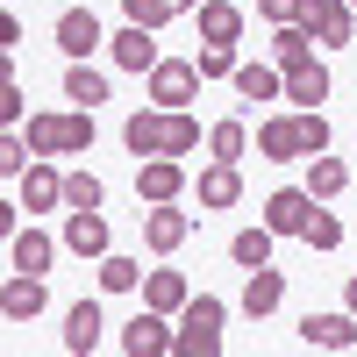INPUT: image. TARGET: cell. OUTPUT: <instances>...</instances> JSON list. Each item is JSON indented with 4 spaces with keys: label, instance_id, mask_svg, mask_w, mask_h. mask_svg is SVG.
Segmentation results:
<instances>
[{
    "label": "cell",
    "instance_id": "6da1fadb",
    "mask_svg": "<svg viewBox=\"0 0 357 357\" xmlns=\"http://www.w3.org/2000/svg\"><path fill=\"white\" fill-rule=\"evenodd\" d=\"M222 321H229V301L215 293H193L186 307H178V357H222Z\"/></svg>",
    "mask_w": 357,
    "mask_h": 357
},
{
    "label": "cell",
    "instance_id": "7a4b0ae2",
    "mask_svg": "<svg viewBox=\"0 0 357 357\" xmlns=\"http://www.w3.org/2000/svg\"><path fill=\"white\" fill-rule=\"evenodd\" d=\"M200 86H207V79H200L193 57H158V65L143 72V93H151V107H165V114H172V107H193Z\"/></svg>",
    "mask_w": 357,
    "mask_h": 357
},
{
    "label": "cell",
    "instance_id": "3957f363",
    "mask_svg": "<svg viewBox=\"0 0 357 357\" xmlns=\"http://www.w3.org/2000/svg\"><path fill=\"white\" fill-rule=\"evenodd\" d=\"M301 29H314L321 50H343L357 36V8L350 0H301Z\"/></svg>",
    "mask_w": 357,
    "mask_h": 357
},
{
    "label": "cell",
    "instance_id": "277c9868",
    "mask_svg": "<svg viewBox=\"0 0 357 357\" xmlns=\"http://www.w3.org/2000/svg\"><path fill=\"white\" fill-rule=\"evenodd\" d=\"M257 158L264 165H307V151H301V114H264V122H257Z\"/></svg>",
    "mask_w": 357,
    "mask_h": 357
},
{
    "label": "cell",
    "instance_id": "5b68a950",
    "mask_svg": "<svg viewBox=\"0 0 357 357\" xmlns=\"http://www.w3.org/2000/svg\"><path fill=\"white\" fill-rule=\"evenodd\" d=\"M107 57H114L122 72H136V79H143V72H151L158 57H165V50H158V29H143V22H122V29L107 36Z\"/></svg>",
    "mask_w": 357,
    "mask_h": 357
},
{
    "label": "cell",
    "instance_id": "8992f818",
    "mask_svg": "<svg viewBox=\"0 0 357 357\" xmlns=\"http://www.w3.org/2000/svg\"><path fill=\"white\" fill-rule=\"evenodd\" d=\"M15 200L29 207V215H57V207H65V172H57V165H29L22 178H15Z\"/></svg>",
    "mask_w": 357,
    "mask_h": 357
},
{
    "label": "cell",
    "instance_id": "52a82bcc",
    "mask_svg": "<svg viewBox=\"0 0 357 357\" xmlns=\"http://www.w3.org/2000/svg\"><path fill=\"white\" fill-rule=\"evenodd\" d=\"M186 236H193V215H186L178 200H158L151 215H143V243H151V257H172Z\"/></svg>",
    "mask_w": 357,
    "mask_h": 357
},
{
    "label": "cell",
    "instance_id": "ba28073f",
    "mask_svg": "<svg viewBox=\"0 0 357 357\" xmlns=\"http://www.w3.org/2000/svg\"><path fill=\"white\" fill-rule=\"evenodd\" d=\"M314 193L307 186H279L272 200H264V222H272V236H307V222H314Z\"/></svg>",
    "mask_w": 357,
    "mask_h": 357
},
{
    "label": "cell",
    "instance_id": "9c48e42d",
    "mask_svg": "<svg viewBox=\"0 0 357 357\" xmlns=\"http://www.w3.org/2000/svg\"><path fill=\"white\" fill-rule=\"evenodd\" d=\"M178 193H186V165H178V158H143V165H136V200H143V207L178 200Z\"/></svg>",
    "mask_w": 357,
    "mask_h": 357
},
{
    "label": "cell",
    "instance_id": "30bf717a",
    "mask_svg": "<svg viewBox=\"0 0 357 357\" xmlns=\"http://www.w3.org/2000/svg\"><path fill=\"white\" fill-rule=\"evenodd\" d=\"M65 250H72V257H107V250H114L100 207H72V215H65Z\"/></svg>",
    "mask_w": 357,
    "mask_h": 357
},
{
    "label": "cell",
    "instance_id": "8fae6325",
    "mask_svg": "<svg viewBox=\"0 0 357 357\" xmlns=\"http://www.w3.org/2000/svg\"><path fill=\"white\" fill-rule=\"evenodd\" d=\"M172 343H178V329H172V314H158V307H143L129 329H122V350L129 357H165Z\"/></svg>",
    "mask_w": 357,
    "mask_h": 357
},
{
    "label": "cell",
    "instance_id": "7c38bea8",
    "mask_svg": "<svg viewBox=\"0 0 357 357\" xmlns=\"http://www.w3.org/2000/svg\"><path fill=\"white\" fill-rule=\"evenodd\" d=\"M301 343H307V350H357V314H350V307L307 314V321H301Z\"/></svg>",
    "mask_w": 357,
    "mask_h": 357
},
{
    "label": "cell",
    "instance_id": "4fadbf2b",
    "mask_svg": "<svg viewBox=\"0 0 357 357\" xmlns=\"http://www.w3.org/2000/svg\"><path fill=\"white\" fill-rule=\"evenodd\" d=\"M43 272H15L8 286H0V314H8V329H22V321H36L43 314Z\"/></svg>",
    "mask_w": 357,
    "mask_h": 357
},
{
    "label": "cell",
    "instance_id": "5bb4252c",
    "mask_svg": "<svg viewBox=\"0 0 357 357\" xmlns=\"http://www.w3.org/2000/svg\"><path fill=\"white\" fill-rule=\"evenodd\" d=\"M57 50H65V57H93V50H107L100 15H93V8H65V15H57Z\"/></svg>",
    "mask_w": 357,
    "mask_h": 357
},
{
    "label": "cell",
    "instance_id": "9a60e30c",
    "mask_svg": "<svg viewBox=\"0 0 357 357\" xmlns=\"http://www.w3.org/2000/svg\"><path fill=\"white\" fill-rule=\"evenodd\" d=\"M236 200H243V165L207 158V172H200V207H207V215H222V207H236Z\"/></svg>",
    "mask_w": 357,
    "mask_h": 357
},
{
    "label": "cell",
    "instance_id": "2e32d148",
    "mask_svg": "<svg viewBox=\"0 0 357 357\" xmlns=\"http://www.w3.org/2000/svg\"><path fill=\"white\" fill-rule=\"evenodd\" d=\"M236 100H243V107H257V100H286V72L272 65V57H264V65H236Z\"/></svg>",
    "mask_w": 357,
    "mask_h": 357
},
{
    "label": "cell",
    "instance_id": "e0dca14e",
    "mask_svg": "<svg viewBox=\"0 0 357 357\" xmlns=\"http://www.w3.org/2000/svg\"><path fill=\"white\" fill-rule=\"evenodd\" d=\"M122 143H129V158H165V107H136L129 122H122Z\"/></svg>",
    "mask_w": 357,
    "mask_h": 357
},
{
    "label": "cell",
    "instance_id": "ac0fdd59",
    "mask_svg": "<svg viewBox=\"0 0 357 357\" xmlns=\"http://www.w3.org/2000/svg\"><path fill=\"white\" fill-rule=\"evenodd\" d=\"M200 43H243V8L236 0H200Z\"/></svg>",
    "mask_w": 357,
    "mask_h": 357
},
{
    "label": "cell",
    "instance_id": "d6986e66",
    "mask_svg": "<svg viewBox=\"0 0 357 357\" xmlns=\"http://www.w3.org/2000/svg\"><path fill=\"white\" fill-rule=\"evenodd\" d=\"M272 65H279V72H301V65H314V29H301V22H279V29H272Z\"/></svg>",
    "mask_w": 357,
    "mask_h": 357
},
{
    "label": "cell",
    "instance_id": "ffe728a7",
    "mask_svg": "<svg viewBox=\"0 0 357 357\" xmlns=\"http://www.w3.org/2000/svg\"><path fill=\"white\" fill-rule=\"evenodd\" d=\"M50 257H57V243H50L36 222L8 236V264H15V272H50Z\"/></svg>",
    "mask_w": 357,
    "mask_h": 357
},
{
    "label": "cell",
    "instance_id": "44dd1931",
    "mask_svg": "<svg viewBox=\"0 0 357 357\" xmlns=\"http://www.w3.org/2000/svg\"><path fill=\"white\" fill-rule=\"evenodd\" d=\"M286 301V272H272V264H257V272L243 279V314L250 321H264V314H272Z\"/></svg>",
    "mask_w": 357,
    "mask_h": 357
},
{
    "label": "cell",
    "instance_id": "7402d4cb",
    "mask_svg": "<svg viewBox=\"0 0 357 357\" xmlns=\"http://www.w3.org/2000/svg\"><path fill=\"white\" fill-rule=\"evenodd\" d=\"M29 151L36 158H72V114H29Z\"/></svg>",
    "mask_w": 357,
    "mask_h": 357
},
{
    "label": "cell",
    "instance_id": "603a6c76",
    "mask_svg": "<svg viewBox=\"0 0 357 357\" xmlns=\"http://www.w3.org/2000/svg\"><path fill=\"white\" fill-rule=\"evenodd\" d=\"M329 93H336V79H329L321 57H314V65H301V72H286V100H293V107H321Z\"/></svg>",
    "mask_w": 357,
    "mask_h": 357
},
{
    "label": "cell",
    "instance_id": "cb8c5ba5",
    "mask_svg": "<svg viewBox=\"0 0 357 357\" xmlns=\"http://www.w3.org/2000/svg\"><path fill=\"white\" fill-rule=\"evenodd\" d=\"M186 301H193L186 272H143V307H158V314H178Z\"/></svg>",
    "mask_w": 357,
    "mask_h": 357
},
{
    "label": "cell",
    "instance_id": "d4e9b609",
    "mask_svg": "<svg viewBox=\"0 0 357 357\" xmlns=\"http://www.w3.org/2000/svg\"><path fill=\"white\" fill-rule=\"evenodd\" d=\"M65 100L72 107H100L107 100V72H93V57H72L65 65Z\"/></svg>",
    "mask_w": 357,
    "mask_h": 357
},
{
    "label": "cell",
    "instance_id": "484cf974",
    "mask_svg": "<svg viewBox=\"0 0 357 357\" xmlns=\"http://www.w3.org/2000/svg\"><path fill=\"white\" fill-rule=\"evenodd\" d=\"M100 329H107V321H100V307H93V301H79V307L65 314V350H72V357L100 350Z\"/></svg>",
    "mask_w": 357,
    "mask_h": 357
},
{
    "label": "cell",
    "instance_id": "4316f807",
    "mask_svg": "<svg viewBox=\"0 0 357 357\" xmlns=\"http://www.w3.org/2000/svg\"><path fill=\"white\" fill-rule=\"evenodd\" d=\"M243 151H250V122H243V114H222V122L207 129V158H229V165H243Z\"/></svg>",
    "mask_w": 357,
    "mask_h": 357
},
{
    "label": "cell",
    "instance_id": "83f0119b",
    "mask_svg": "<svg viewBox=\"0 0 357 357\" xmlns=\"http://www.w3.org/2000/svg\"><path fill=\"white\" fill-rule=\"evenodd\" d=\"M272 243H279L272 222H257V229H236V236H229V257L243 264V272H257V264H272Z\"/></svg>",
    "mask_w": 357,
    "mask_h": 357
},
{
    "label": "cell",
    "instance_id": "f1b7e54d",
    "mask_svg": "<svg viewBox=\"0 0 357 357\" xmlns=\"http://www.w3.org/2000/svg\"><path fill=\"white\" fill-rule=\"evenodd\" d=\"M93 279H100V293H136L143 286V264L122 257V250H107V257H93Z\"/></svg>",
    "mask_w": 357,
    "mask_h": 357
},
{
    "label": "cell",
    "instance_id": "f546056e",
    "mask_svg": "<svg viewBox=\"0 0 357 357\" xmlns=\"http://www.w3.org/2000/svg\"><path fill=\"white\" fill-rule=\"evenodd\" d=\"M343 186H350V165H343V158H329V151L307 158V193H314V200H336Z\"/></svg>",
    "mask_w": 357,
    "mask_h": 357
},
{
    "label": "cell",
    "instance_id": "4dcf8cb0",
    "mask_svg": "<svg viewBox=\"0 0 357 357\" xmlns=\"http://www.w3.org/2000/svg\"><path fill=\"white\" fill-rule=\"evenodd\" d=\"M193 151H200V122L186 107H172L165 114V158H193Z\"/></svg>",
    "mask_w": 357,
    "mask_h": 357
},
{
    "label": "cell",
    "instance_id": "1f68e13d",
    "mask_svg": "<svg viewBox=\"0 0 357 357\" xmlns=\"http://www.w3.org/2000/svg\"><path fill=\"white\" fill-rule=\"evenodd\" d=\"M293 114H301V151H307V158H321V151H329V143H336L329 114H321V107H293Z\"/></svg>",
    "mask_w": 357,
    "mask_h": 357
},
{
    "label": "cell",
    "instance_id": "d6a6232c",
    "mask_svg": "<svg viewBox=\"0 0 357 357\" xmlns=\"http://www.w3.org/2000/svg\"><path fill=\"white\" fill-rule=\"evenodd\" d=\"M200 79H236V65H243V57H236V43H200Z\"/></svg>",
    "mask_w": 357,
    "mask_h": 357
},
{
    "label": "cell",
    "instance_id": "836d02e7",
    "mask_svg": "<svg viewBox=\"0 0 357 357\" xmlns=\"http://www.w3.org/2000/svg\"><path fill=\"white\" fill-rule=\"evenodd\" d=\"M301 243H307V250H336V243H343V222L329 215V200L314 207V222H307V236H301Z\"/></svg>",
    "mask_w": 357,
    "mask_h": 357
},
{
    "label": "cell",
    "instance_id": "e575fe53",
    "mask_svg": "<svg viewBox=\"0 0 357 357\" xmlns=\"http://www.w3.org/2000/svg\"><path fill=\"white\" fill-rule=\"evenodd\" d=\"M122 22H143V29H165V22H178V8H172V0H122Z\"/></svg>",
    "mask_w": 357,
    "mask_h": 357
},
{
    "label": "cell",
    "instance_id": "d590c367",
    "mask_svg": "<svg viewBox=\"0 0 357 357\" xmlns=\"http://www.w3.org/2000/svg\"><path fill=\"white\" fill-rule=\"evenodd\" d=\"M100 200H107V186L93 172H65V207H100Z\"/></svg>",
    "mask_w": 357,
    "mask_h": 357
},
{
    "label": "cell",
    "instance_id": "8d00e7d4",
    "mask_svg": "<svg viewBox=\"0 0 357 357\" xmlns=\"http://www.w3.org/2000/svg\"><path fill=\"white\" fill-rule=\"evenodd\" d=\"M93 151V107H72V158Z\"/></svg>",
    "mask_w": 357,
    "mask_h": 357
},
{
    "label": "cell",
    "instance_id": "74e56055",
    "mask_svg": "<svg viewBox=\"0 0 357 357\" xmlns=\"http://www.w3.org/2000/svg\"><path fill=\"white\" fill-rule=\"evenodd\" d=\"M257 15L272 22V29H279V22H301V0H257Z\"/></svg>",
    "mask_w": 357,
    "mask_h": 357
},
{
    "label": "cell",
    "instance_id": "f35d334b",
    "mask_svg": "<svg viewBox=\"0 0 357 357\" xmlns=\"http://www.w3.org/2000/svg\"><path fill=\"white\" fill-rule=\"evenodd\" d=\"M0 122H8V129H22V86H15V79L0 86Z\"/></svg>",
    "mask_w": 357,
    "mask_h": 357
},
{
    "label": "cell",
    "instance_id": "ab89813d",
    "mask_svg": "<svg viewBox=\"0 0 357 357\" xmlns=\"http://www.w3.org/2000/svg\"><path fill=\"white\" fill-rule=\"evenodd\" d=\"M343 307H350V314H357V272H350V286H343Z\"/></svg>",
    "mask_w": 357,
    "mask_h": 357
},
{
    "label": "cell",
    "instance_id": "60d3db41",
    "mask_svg": "<svg viewBox=\"0 0 357 357\" xmlns=\"http://www.w3.org/2000/svg\"><path fill=\"white\" fill-rule=\"evenodd\" d=\"M172 8H178V15H200V0H172Z\"/></svg>",
    "mask_w": 357,
    "mask_h": 357
},
{
    "label": "cell",
    "instance_id": "b9f144b4",
    "mask_svg": "<svg viewBox=\"0 0 357 357\" xmlns=\"http://www.w3.org/2000/svg\"><path fill=\"white\" fill-rule=\"evenodd\" d=\"M350 8H357V0H350Z\"/></svg>",
    "mask_w": 357,
    "mask_h": 357
}]
</instances>
